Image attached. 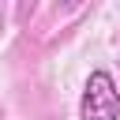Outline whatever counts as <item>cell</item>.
Masks as SVG:
<instances>
[{
	"instance_id": "6da1fadb",
	"label": "cell",
	"mask_w": 120,
	"mask_h": 120,
	"mask_svg": "<svg viewBox=\"0 0 120 120\" xmlns=\"http://www.w3.org/2000/svg\"><path fill=\"white\" fill-rule=\"evenodd\" d=\"M79 112H82V120H120V90H116V79L105 68L86 75Z\"/></svg>"
}]
</instances>
